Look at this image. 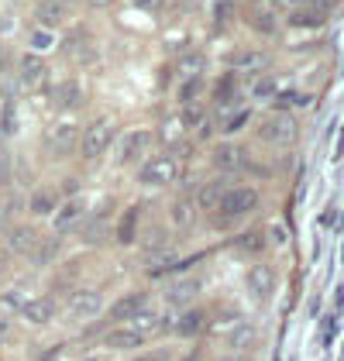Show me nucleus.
<instances>
[{
	"label": "nucleus",
	"mask_w": 344,
	"mask_h": 361,
	"mask_svg": "<svg viewBox=\"0 0 344 361\" xmlns=\"http://www.w3.org/2000/svg\"><path fill=\"white\" fill-rule=\"evenodd\" d=\"M258 207V193L248 186H228V193L221 200L217 210H224V217H245Z\"/></svg>",
	"instance_id": "20e7f679"
},
{
	"label": "nucleus",
	"mask_w": 344,
	"mask_h": 361,
	"mask_svg": "<svg viewBox=\"0 0 344 361\" xmlns=\"http://www.w3.org/2000/svg\"><path fill=\"white\" fill-rule=\"evenodd\" d=\"M238 245H241V248H245V251H262V248H265V238L252 231V234H245V238H241Z\"/></svg>",
	"instance_id": "7c9ffc66"
},
{
	"label": "nucleus",
	"mask_w": 344,
	"mask_h": 361,
	"mask_svg": "<svg viewBox=\"0 0 344 361\" xmlns=\"http://www.w3.org/2000/svg\"><path fill=\"white\" fill-rule=\"evenodd\" d=\"M80 100H83V90H80V83L66 80V83L56 86V107L69 111V107H80Z\"/></svg>",
	"instance_id": "412c9836"
},
{
	"label": "nucleus",
	"mask_w": 344,
	"mask_h": 361,
	"mask_svg": "<svg viewBox=\"0 0 344 361\" xmlns=\"http://www.w3.org/2000/svg\"><path fill=\"white\" fill-rule=\"evenodd\" d=\"M59 207V196L52 190H38V193L31 196V214H38V217H45V214H52Z\"/></svg>",
	"instance_id": "393cba45"
},
{
	"label": "nucleus",
	"mask_w": 344,
	"mask_h": 361,
	"mask_svg": "<svg viewBox=\"0 0 344 361\" xmlns=\"http://www.w3.org/2000/svg\"><path fill=\"white\" fill-rule=\"evenodd\" d=\"M97 4H104V0H97Z\"/></svg>",
	"instance_id": "79ce46f5"
},
{
	"label": "nucleus",
	"mask_w": 344,
	"mask_h": 361,
	"mask_svg": "<svg viewBox=\"0 0 344 361\" xmlns=\"http://www.w3.org/2000/svg\"><path fill=\"white\" fill-rule=\"evenodd\" d=\"M76 141H80L76 124H52L49 135H45V148H49L52 155H69V152L76 148Z\"/></svg>",
	"instance_id": "6e6552de"
},
{
	"label": "nucleus",
	"mask_w": 344,
	"mask_h": 361,
	"mask_svg": "<svg viewBox=\"0 0 344 361\" xmlns=\"http://www.w3.org/2000/svg\"><path fill=\"white\" fill-rule=\"evenodd\" d=\"M224 361H248L245 355H234V358H224Z\"/></svg>",
	"instance_id": "58836bf2"
},
{
	"label": "nucleus",
	"mask_w": 344,
	"mask_h": 361,
	"mask_svg": "<svg viewBox=\"0 0 344 361\" xmlns=\"http://www.w3.org/2000/svg\"><path fill=\"white\" fill-rule=\"evenodd\" d=\"M18 310H21V317H25L28 324H35V327H42V324H49V320L56 317V303H52L49 296H42V300H25Z\"/></svg>",
	"instance_id": "9b49d317"
},
{
	"label": "nucleus",
	"mask_w": 344,
	"mask_h": 361,
	"mask_svg": "<svg viewBox=\"0 0 344 361\" xmlns=\"http://www.w3.org/2000/svg\"><path fill=\"white\" fill-rule=\"evenodd\" d=\"M131 4H135V7H142V11H159V4H162V0H131Z\"/></svg>",
	"instance_id": "c9c22d12"
},
{
	"label": "nucleus",
	"mask_w": 344,
	"mask_h": 361,
	"mask_svg": "<svg viewBox=\"0 0 344 361\" xmlns=\"http://www.w3.org/2000/svg\"><path fill=\"white\" fill-rule=\"evenodd\" d=\"M272 293H276V276H272V269H269V265H255V269L248 272V296H252L255 303H269Z\"/></svg>",
	"instance_id": "1a4fd4ad"
},
{
	"label": "nucleus",
	"mask_w": 344,
	"mask_h": 361,
	"mask_svg": "<svg viewBox=\"0 0 344 361\" xmlns=\"http://www.w3.org/2000/svg\"><path fill=\"white\" fill-rule=\"evenodd\" d=\"M145 245H148V248H159V245H166V234H162V231H152Z\"/></svg>",
	"instance_id": "72a5a7b5"
},
{
	"label": "nucleus",
	"mask_w": 344,
	"mask_h": 361,
	"mask_svg": "<svg viewBox=\"0 0 344 361\" xmlns=\"http://www.w3.org/2000/svg\"><path fill=\"white\" fill-rule=\"evenodd\" d=\"M241 162H245V155H241L238 145H217L214 148V166L221 169V172H238Z\"/></svg>",
	"instance_id": "f3484780"
},
{
	"label": "nucleus",
	"mask_w": 344,
	"mask_h": 361,
	"mask_svg": "<svg viewBox=\"0 0 344 361\" xmlns=\"http://www.w3.org/2000/svg\"><path fill=\"white\" fill-rule=\"evenodd\" d=\"M197 214H200L197 200H176L169 207V217L176 227H193V224H197Z\"/></svg>",
	"instance_id": "a211bd4d"
},
{
	"label": "nucleus",
	"mask_w": 344,
	"mask_h": 361,
	"mask_svg": "<svg viewBox=\"0 0 344 361\" xmlns=\"http://www.w3.org/2000/svg\"><path fill=\"white\" fill-rule=\"evenodd\" d=\"M62 18H66L62 0H45V4L38 7V21H42V28H56V25H62Z\"/></svg>",
	"instance_id": "5701e85b"
},
{
	"label": "nucleus",
	"mask_w": 344,
	"mask_h": 361,
	"mask_svg": "<svg viewBox=\"0 0 344 361\" xmlns=\"http://www.w3.org/2000/svg\"><path fill=\"white\" fill-rule=\"evenodd\" d=\"M228 344L234 348V351H248V348H255L258 344V331L252 327V324H238V327L228 334Z\"/></svg>",
	"instance_id": "aec40b11"
},
{
	"label": "nucleus",
	"mask_w": 344,
	"mask_h": 361,
	"mask_svg": "<svg viewBox=\"0 0 344 361\" xmlns=\"http://www.w3.org/2000/svg\"><path fill=\"white\" fill-rule=\"evenodd\" d=\"M80 361H104V358H80Z\"/></svg>",
	"instance_id": "a19ab883"
},
{
	"label": "nucleus",
	"mask_w": 344,
	"mask_h": 361,
	"mask_svg": "<svg viewBox=\"0 0 344 361\" xmlns=\"http://www.w3.org/2000/svg\"><path fill=\"white\" fill-rule=\"evenodd\" d=\"M56 45V35H52V28H38L35 35H31V49L35 52H49Z\"/></svg>",
	"instance_id": "c85d7f7f"
},
{
	"label": "nucleus",
	"mask_w": 344,
	"mask_h": 361,
	"mask_svg": "<svg viewBox=\"0 0 344 361\" xmlns=\"http://www.w3.org/2000/svg\"><path fill=\"white\" fill-rule=\"evenodd\" d=\"M203 324H207V317H203L200 310H186L179 320H172V331L183 334V337H190V334H200Z\"/></svg>",
	"instance_id": "4be33fe9"
},
{
	"label": "nucleus",
	"mask_w": 344,
	"mask_h": 361,
	"mask_svg": "<svg viewBox=\"0 0 344 361\" xmlns=\"http://www.w3.org/2000/svg\"><path fill=\"white\" fill-rule=\"evenodd\" d=\"M248 25L255 31H262V35H272V31L279 28V21H276L272 11H252V14H248Z\"/></svg>",
	"instance_id": "a878e982"
},
{
	"label": "nucleus",
	"mask_w": 344,
	"mask_h": 361,
	"mask_svg": "<svg viewBox=\"0 0 344 361\" xmlns=\"http://www.w3.org/2000/svg\"><path fill=\"white\" fill-rule=\"evenodd\" d=\"M327 7H331L327 0H307V4L293 7L289 25H296V28H317V25L327 21Z\"/></svg>",
	"instance_id": "0eeeda50"
},
{
	"label": "nucleus",
	"mask_w": 344,
	"mask_h": 361,
	"mask_svg": "<svg viewBox=\"0 0 344 361\" xmlns=\"http://www.w3.org/2000/svg\"><path fill=\"white\" fill-rule=\"evenodd\" d=\"M111 141H114V121H111V117L93 121L83 131V155L86 159H100V155L111 148Z\"/></svg>",
	"instance_id": "f03ea898"
},
{
	"label": "nucleus",
	"mask_w": 344,
	"mask_h": 361,
	"mask_svg": "<svg viewBox=\"0 0 344 361\" xmlns=\"http://www.w3.org/2000/svg\"><path fill=\"white\" fill-rule=\"evenodd\" d=\"M59 251V241L52 238V241H38V248L31 251V258H35V265H49L52 258H56Z\"/></svg>",
	"instance_id": "bb28decb"
},
{
	"label": "nucleus",
	"mask_w": 344,
	"mask_h": 361,
	"mask_svg": "<svg viewBox=\"0 0 344 361\" xmlns=\"http://www.w3.org/2000/svg\"><path fill=\"white\" fill-rule=\"evenodd\" d=\"M272 90H276V83H272V80H258V83H255V97H269Z\"/></svg>",
	"instance_id": "473e14b6"
},
{
	"label": "nucleus",
	"mask_w": 344,
	"mask_h": 361,
	"mask_svg": "<svg viewBox=\"0 0 344 361\" xmlns=\"http://www.w3.org/2000/svg\"><path fill=\"white\" fill-rule=\"evenodd\" d=\"M224 193H228V179H214V183H207L200 193H197V207L200 210H217Z\"/></svg>",
	"instance_id": "2eb2a0df"
},
{
	"label": "nucleus",
	"mask_w": 344,
	"mask_h": 361,
	"mask_svg": "<svg viewBox=\"0 0 344 361\" xmlns=\"http://www.w3.org/2000/svg\"><path fill=\"white\" fill-rule=\"evenodd\" d=\"M272 241H276V245H283V241H286V231H283V227H279V224H276V227H272Z\"/></svg>",
	"instance_id": "e433bc0d"
},
{
	"label": "nucleus",
	"mask_w": 344,
	"mask_h": 361,
	"mask_svg": "<svg viewBox=\"0 0 344 361\" xmlns=\"http://www.w3.org/2000/svg\"><path fill=\"white\" fill-rule=\"evenodd\" d=\"M245 124H248V111H234L231 117L224 114V124H221V128H224V131H241Z\"/></svg>",
	"instance_id": "c756f323"
},
{
	"label": "nucleus",
	"mask_w": 344,
	"mask_h": 361,
	"mask_svg": "<svg viewBox=\"0 0 344 361\" xmlns=\"http://www.w3.org/2000/svg\"><path fill=\"white\" fill-rule=\"evenodd\" d=\"M238 324H241V320H238L234 313H228V320H217V324H214L210 331H214V334H231L234 327H238Z\"/></svg>",
	"instance_id": "2f4dec72"
},
{
	"label": "nucleus",
	"mask_w": 344,
	"mask_h": 361,
	"mask_svg": "<svg viewBox=\"0 0 344 361\" xmlns=\"http://www.w3.org/2000/svg\"><path fill=\"white\" fill-rule=\"evenodd\" d=\"M200 286H203V282L197 276L176 279V282L169 286V293H166V296H169V303H190L193 296H200Z\"/></svg>",
	"instance_id": "4468645a"
},
{
	"label": "nucleus",
	"mask_w": 344,
	"mask_h": 361,
	"mask_svg": "<svg viewBox=\"0 0 344 361\" xmlns=\"http://www.w3.org/2000/svg\"><path fill=\"white\" fill-rule=\"evenodd\" d=\"M145 303H148V293H131V296H121V300L111 306V317H117V320H128V317H135L138 310H145Z\"/></svg>",
	"instance_id": "6ab92c4d"
},
{
	"label": "nucleus",
	"mask_w": 344,
	"mask_h": 361,
	"mask_svg": "<svg viewBox=\"0 0 344 361\" xmlns=\"http://www.w3.org/2000/svg\"><path fill=\"white\" fill-rule=\"evenodd\" d=\"M128 320H131V327H135L138 334H145V341L166 331V320H162L159 313H148V310H138V313H135V317H128Z\"/></svg>",
	"instance_id": "dca6fc26"
},
{
	"label": "nucleus",
	"mask_w": 344,
	"mask_h": 361,
	"mask_svg": "<svg viewBox=\"0 0 344 361\" xmlns=\"http://www.w3.org/2000/svg\"><path fill=\"white\" fill-rule=\"evenodd\" d=\"M138 361H162V358H159V355H155V358H138Z\"/></svg>",
	"instance_id": "ea45409f"
},
{
	"label": "nucleus",
	"mask_w": 344,
	"mask_h": 361,
	"mask_svg": "<svg viewBox=\"0 0 344 361\" xmlns=\"http://www.w3.org/2000/svg\"><path fill=\"white\" fill-rule=\"evenodd\" d=\"M135 224H138V207L128 210V217L121 221V231H117V241H121V245H131V241H135Z\"/></svg>",
	"instance_id": "cd10ccee"
},
{
	"label": "nucleus",
	"mask_w": 344,
	"mask_h": 361,
	"mask_svg": "<svg viewBox=\"0 0 344 361\" xmlns=\"http://www.w3.org/2000/svg\"><path fill=\"white\" fill-rule=\"evenodd\" d=\"M104 344L114 348V351H131V348H142L145 344V334H138L131 324H124V327H114V331L107 334Z\"/></svg>",
	"instance_id": "f8f14e48"
},
{
	"label": "nucleus",
	"mask_w": 344,
	"mask_h": 361,
	"mask_svg": "<svg viewBox=\"0 0 344 361\" xmlns=\"http://www.w3.org/2000/svg\"><path fill=\"white\" fill-rule=\"evenodd\" d=\"M176 176H179V166H176V159H169V155L148 159L142 166V172H138V179H142L145 186H169Z\"/></svg>",
	"instance_id": "7ed1b4c3"
},
{
	"label": "nucleus",
	"mask_w": 344,
	"mask_h": 361,
	"mask_svg": "<svg viewBox=\"0 0 344 361\" xmlns=\"http://www.w3.org/2000/svg\"><path fill=\"white\" fill-rule=\"evenodd\" d=\"M283 7H300V4H307V0H279Z\"/></svg>",
	"instance_id": "4c0bfd02"
},
{
	"label": "nucleus",
	"mask_w": 344,
	"mask_h": 361,
	"mask_svg": "<svg viewBox=\"0 0 344 361\" xmlns=\"http://www.w3.org/2000/svg\"><path fill=\"white\" fill-rule=\"evenodd\" d=\"M296 135H300V128H296V121H293L289 114H272V117H265V121L258 124V138L265 141V145H276V148L293 145Z\"/></svg>",
	"instance_id": "f257e3e1"
},
{
	"label": "nucleus",
	"mask_w": 344,
	"mask_h": 361,
	"mask_svg": "<svg viewBox=\"0 0 344 361\" xmlns=\"http://www.w3.org/2000/svg\"><path fill=\"white\" fill-rule=\"evenodd\" d=\"M104 310V296L97 289H80L69 296V317L73 320H93Z\"/></svg>",
	"instance_id": "39448f33"
},
{
	"label": "nucleus",
	"mask_w": 344,
	"mask_h": 361,
	"mask_svg": "<svg viewBox=\"0 0 344 361\" xmlns=\"http://www.w3.org/2000/svg\"><path fill=\"white\" fill-rule=\"evenodd\" d=\"M42 76H45V62L38 56H25L21 59V80L28 86H35V83H42Z\"/></svg>",
	"instance_id": "b1692460"
},
{
	"label": "nucleus",
	"mask_w": 344,
	"mask_h": 361,
	"mask_svg": "<svg viewBox=\"0 0 344 361\" xmlns=\"http://www.w3.org/2000/svg\"><path fill=\"white\" fill-rule=\"evenodd\" d=\"M7 337H11V317H4V313H0V344H4Z\"/></svg>",
	"instance_id": "f704fd0d"
},
{
	"label": "nucleus",
	"mask_w": 344,
	"mask_h": 361,
	"mask_svg": "<svg viewBox=\"0 0 344 361\" xmlns=\"http://www.w3.org/2000/svg\"><path fill=\"white\" fill-rule=\"evenodd\" d=\"M38 231L35 227H14L11 234H7V248L14 251V255H31V251L38 248Z\"/></svg>",
	"instance_id": "ddd939ff"
},
{
	"label": "nucleus",
	"mask_w": 344,
	"mask_h": 361,
	"mask_svg": "<svg viewBox=\"0 0 344 361\" xmlns=\"http://www.w3.org/2000/svg\"><path fill=\"white\" fill-rule=\"evenodd\" d=\"M56 217H52V227H56L59 234H66V231H73L76 224L83 221V214H86V203L76 196V200H66V203H59L56 210H52Z\"/></svg>",
	"instance_id": "9d476101"
},
{
	"label": "nucleus",
	"mask_w": 344,
	"mask_h": 361,
	"mask_svg": "<svg viewBox=\"0 0 344 361\" xmlns=\"http://www.w3.org/2000/svg\"><path fill=\"white\" fill-rule=\"evenodd\" d=\"M148 145H152V131H128V135L121 138V148H117V162H121V166L138 162L145 152H148Z\"/></svg>",
	"instance_id": "423d86ee"
}]
</instances>
